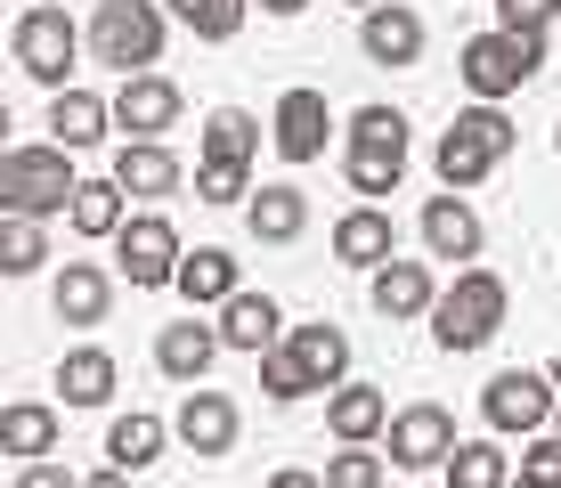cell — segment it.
<instances>
[{"label":"cell","mask_w":561,"mask_h":488,"mask_svg":"<svg viewBox=\"0 0 561 488\" xmlns=\"http://www.w3.org/2000/svg\"><path fill=\"white\" fill-rule=\"evenodd\" d=\"M505 309H513V293H505V277H496V269H456V285L432 302V342L448 350V359H463V350L496 342Z\"/></svg>","instance_id":"1"},{"label":"cell","mask_w":561,"mask_h":488,"mask_svg":"<svg viewBox=\"0 0 561 488\" xmlns=\"http://www.w3.org/2000/svg\"><path fill=\"white\" fill-rule=\"evenodd\" d=\"M513 155V123H505V106H489V98H480V106H463L448 130H439V147H432V163H439V188H480L489 180L496 163H505Z\"/></svg>","instance_id":"2"},{"label":"cell","mask_w":561,"mask_h":488,"mask_svg":"<svg viewBox=\"0 0 561 488\" xmlns=\"http://www.w3.org/2000/svg\"><path fill=\"white\" fill-rule=\"evenodd\" d=\"M342 171L358 195H391L408 180V114L399 106H358L342 130Z\"/></svg>","instance_id":"3"},{"label":"cell","mask_w":561,"mask_h":488,"mask_svg":"<svg viewBox=\"0 0 561 488\" xmlns=\"http://www.w3.org/2000/svg\"><path fill=\"white\" fill-rule=\"evenodd\" d=\"M73 147H9L0 155V212H25V220H49V212H73Z\"/></svg>","instance_id":"4"},{"label":"cell","mask_w":561,"mask_h":488,"mask_svg":"<svg viewBox=\"0 0 561 488\" xmlns=\"http://www.w3.org/2000/svg\"><path fill=\"white\" fill-rule=\"evenodd\" d=\"M456 73H463V90L472 98H513V90H529L537 73H546V33H472L463 42V57H456Z\"/></svg>","instance_id":"5"},{"label":"cell","mask_w":561,"mask_h":488,"mask_svg":"<svg viewBox=\"0 0 561 488\" xmlns=\"http://www.w3.org/2000/svg\"><path fill=\"white\" fill-rule=\"evenodd\" d=\"M90 57L114 73H147L163 57V9L154 0H99L90 16Z\"/></svg>","instance_id":"6"},{"label":"cell","mask_w":561,"mask_h":488,"mask_svg":"<svg viewBox=\"0 0 561 488\" xmlns=\"http://www.w3.org/2000/svg\"><path fill=\"white\" fill-rule=\"evenodd\" d=\"M9 49H16V66H25L33 82L66 90L73 57H82V33H73V16H66V9H49V0H42V9H25V16H16Z\"/></svg>","instance_id":"7"},{"label":"cell","mask_w":561,"mask_h":488,"mask_svg":"<svg viewBox=\"0 0 561 488\" xmlns=\"http://www.w3.org/2000/svg\"><path fill=\"white\" fill-rule=\"evenodd\" d=\"M114 261H123V277L139 285V293H154V285H180V228L163 220V212H130L123 220V237H114Z\"/></svg>","instance_id":"8"},{"label":"cell","mask_w":561,"mask_h":488,"mask_svg":"<svg viewBox=\"0 0 561 488\" xmlns=\"http://www.w3.org/2000/svg\"><path fill=\"white\" fill-rule=\"evenodd\" d=\"M553 407H561V390L553 375H529V366H505L489 390H480V416H489V432H546L553 423Z\"/></svg>","instance_id":"9"},{"label":"cell","mask_w":561,"mask_h":488,"mask_svg":"<svg viewBox=\"0 0 561 488\" xmlns=\"http://www.w3.org/2000/svg\"><path fill=\"white\" fill-rule=\"evenodd\" d=\"M456 416L439 399H415V407H399L391 416V464L399 473H423V464H448L456 456Z\"/></svg>","instance_id":"10"},{"label":"cell","mask_w":561,"mask_h":488,"mask_svg":"<svg viewBox=\"0 0 561 488\" xmlns=\"http://www.w3.org/2000/svg\"><path fill=\"white\" fill-rule=\"evenodd\" d=\"M325 130H334V106H325V90H285L277 98V123H268V139H277L285 163H318L325 155Z\"/></svg>","instance_id":"11"},{"label":"cell","mask_w":561,"mask_h":488,"mask_svg":"<svg viewBox=\"0 0 561 488\" xmlns=\"http://www.w3.org/2000/svg\"><path fill=\"white\" fill-rule=\"evenodd\" d=\"M171 123H180V82H163V73H123V90H114V130L163 139Z\"/></svg>","instance_id":"12"},{"label":"cell","mask_w":561,"mask_h":488,"mask_svg":"<svg viewBox=\"0 0 561 488\" xmlns=\"http://www.w3.org/2000/svg\"><path fill=\"white\" fill-rule=\"evenodd\" d=\"M171 432H180L187 456H228V447H237V399H228V390H187Z\"/></svg>","instance_id":"13"},{"label":"cell","mask_w":561,"mask_h":488,"mask_svg":"<svg viewBox=\"0 0 561 488\" xmlns=\"http://www.w3.org/2000/svg\"><path fill=\"white\" fill-rule=\"evenodd\" d=\"M366 302H375L391 326H408V318H432V302H439V285H432V261H382L375 277H366Z\"/></svg>","instance_id":"14"},{"label":"cell","mask_w":561,"mask_h":488,"mask_svg":"<svg viewBox=\"0 0 561 488\" xmlns=\"http://www.w3.org/2000/svg\"><path fill=\"white\" fill-rule=\"evenodd\" d=\"M334 261L366 269V277H375L382 261H399V228H391V212H382V204H351V212L334 220Z\"/></svg>","instance_id":"15"},{"label":"cell","mask_w":561,"mask_h":488,"mask_svg":"<svg viewBox=\"0 0 561 488\" xmlns=\"http://www.w3.org/2000/svg\"><path fill=\"white\" fill-rule=\"evenodd\" d=\"M358 49L375 57V66H415L423 57V16L408 9V0H382V9L358 16Z\"/></svg>","instance_id":"16"},{"label":"cell","mask_w":561,"mask_h":488,"mask_svg":"<svg viewBox=\"0 0 561 488\" xmlns=\"http://www.w3.org/2000/svg\"><path fill=\"white\" fill-rule=\"evenodd\" d=\"M285 350L301 359V375L318 390H342L351 383V334H342L334 318H309V326H285Z\"/></svg>","instance_id":"17"},{"label":"cell","mask_w":561,"mask_h":488,"mask_svg":"<svg viewBox=\"0 0 561 488\" xmlns=\"http://www.w3.org/2000/svg\"><path fill=\"white\" fill-rule=\"evenodd\" d=\"M423 252H432V261H480V212L463 204L456 188L423 204Z\"/></svg>","instance_id":"18"},{"label":"cell","mask_w":561,"mask_h":488,"mask_svg":"<svg viewBox=\"0 0 561 488\" xmlns=\"http://www.w3.org/2000/svg\"><path fill=\"white\" fill-rule=\"evenodd\" d=\"M220 350H228V342H220V326H204V318H180V326H163V334H154V366H163L171 383H204Z\"/></svg>","instance_id":"19"},{"label":"cell","mask_w":561,"mask_h":488,"mask_svg":"<svg viewBox=\"0 0 561 488\" xmlns=\"http://www.w3.org/2000/svg\"><path fill=\"white\" fill-rule=\"evenodd\" d=\"M325 432H334L342 447H366L391 432V399H382L375 383H342L334 399H325Z\"/></svg>","instance_id":"20"},{"label":"cell","mask_w":561,"mask_h":488,"mask_svg":"<svg viewBox=\"0 0 561 488\" xmlns=\"http://www.w3.org/2000/svg\"><path fill=\"white\" fill-rule=\"evenodd\" d=\"M106 123H114V98L99 90H82V82H66V90H49V130H57V147H99L106 139Z\"/></svg>","instance_id":"21"},{"label":"cell","mask_w":561,"mask_h":488,"mask_svg":"<svg viewBox=\"0 0 561 488\" xmlns=\"http://www.w3.org/2000/svg\"><path fill=\"white\" fill-rule=\"evenodd\" d=\"M106 309H114V277L99 261H66L57 269V318L66 326H106Z\"/></svg>","instance_id":"22"},{"label":"cell","mask_w":561,"mask_h":488,"mask_svg":"<svg viewBox=\"0 0 561 488\" xmlns=\"http://www.w3.org/2000/svg\"><path fill=\"white\" fill-rule=\"evenodd\" d=\"M114 383H123V366H114V350H99V342H82V350L57 359V390H66V407H106Z\"/></svg>","instance_id":"23"},{"label":"cell","mask_w":561,"mask_h":488,"mask_svg":"<svg viewBox=\"0 0 561 488\" xmlns=\"http://www.w3.org/2000/svg\"><path fill=\"white\" fill-rule=\"evenodd\" d=\"M163 440H180L163 416H147V407H130V416L106 423V464H123V473H147V464H163Z\"/></svg>","instance_id":"24"},{"label":"cell","mask_w":561,"mask_h":488,"mask_svg":"<svg viewBox=\"0 0 561 488\" xmlns=\"http://www.w3.org/2000/svg\"><path fill=\"white\" fill-rule=\"evenodd\" d=\"M114 180H123V195H180V155L163 139H123Z\"/></svg>","instance_id":"25"},{"label":"cell","mask_w":561,"mask_h":488,"mask_svg":"<svg viewBox=\"0 0 561 488\" xmlns=\"http://www.w3.org/2000/svg\"><path fill=\"white\" fill-rule=\"evenodd\" d=\"M0 456H16V464H42V456H57V407H42V399L0 407Z\"/></svg>","instance_id":"26"},{"label":"cell","mask_w":561,"mask_h":488,"mask_svg":"<svg viewBox=\"0 0 561 488\" xmlns=\"http://www.w3.org/2000/svg\"><path fill=\"white\" fill-rule=\"evenodd\" d=\"M277 334H285V318H277V302L268 293H237V302H220V342L228 350H277Z\"/></svg>","instance_id":"27"},{"label":"cell","mask_w":561,"mask_h":488,"mask_svg":"<svg viewBox=\"0 0 561 488\" xmlns=\"http://www.w3.org/2000/svg\"><path fill=\"white\" fill-rule=\"evenodd\" d=\"M180 293H187V309H220V302H237V261H228V252L220 245H196V252H187V261H180Z\"/></svg>","instance_id":"28"},{"label":"cell","mask_w":561,"mask_h":488,"mask_svg":"<svg viewBox=\"0 0 561 488\" xmlns=\"http://www.w3.org/2000/svg\"><path fill=\"white\" fill-rule=\"evenodd\" d=\"M123 220H130V212H123V180H114V171L73 188V212H66L73 237H90V245H99V237H123Z\"/></svg>","instance_id":"29"},{"label":"cell","mask_w":561,"mask_h":488,"mask_svg":"<svg viewBox=\"0 0 561 488\" xmlns=\"http://www.w3.org/2000/svg\"><path fill=\"white\" fill-rule=\"evenodd\" d=\"M244 220H253V237H261V245H294L301 228H309V195L277 180V188H261L253 204H244Z\"/></svg>","instance_id":"30"},{"label":"cell","mask_w":561,"mask_h":488,"mask_svg":"<svg viewBox=\"0 0 561 488\" xmlns=\"http://www.w3.org/2000/svg\"><path fill=\"white\" fill-rule=\"evenodd\" d=\"M261 155V123L244 106H211L204 114V163H253Z\"/></svg>","instance_id":"31"},{"label":"cell","mask_w":561,"mask_h":488,"mask_svg":"<svg viewBox=\"0 0 561 488\" xmlns=\"http://www.w3.org/2000/svg\"><path fill=\"white\" fill-rule=\"evenodd\" d=\"M448 488H513V456L496 440H463L448 456Z\"/></svg>","instance_id":"32"},{"label":"cell","mask_w":561,"mask_h":488,"mask_svg":"<svg viewBox=\"0 0 561 488\" xmlns=\"http://www.w3.org/2000/svg\"><path fill=\"white\" fill-rule=\"evenodd\" d=\"M244 9H253V0H171V16H180L196 42H237V33H244Z\"/></svg>","instance_id":"33"},{"label":"cell","mask_w":561,"mask_h":488,"mask_svg":"<svg viewBox=\"0 0 561 488\" xmlns=\"http://www.w3.org/2000/svg\"><path fill=\"white\" fill-rule=\"evenodd\" d=\"M42 261H49V237H42V220L9 212V220H0V269H9V277H33Z\"/></svg>","instance_id":"34"},{"label":"cell","mask_w":561,"mask_h":488,"mask_svg":"<svg viewBox=\"0 0 561 488\" xmlns=\"http://www.w3.org/2000/svg\"><path fill=\"white\" fill-rule=\"evenodd\" d=\"M261 390H268V399H277V407H294V399H309V390H318V383H309L301 375V359H294V350H261Z\"/></svg>","instance_id":"35"},{"label":"cell","mask_w":561,"mask_h":488,"mask_svg":"<svg viewBox=\"0 0 561 488\" xmlns=\"http://www.w3.org/2000/svg\"><path fill=\"white\" fill-rule=\"evenodd\" d=\"M196 195L204 204H244L253 195V163H196Z\"/></svg>","instance_id":"36"},{"label":"cell","mask_w":561,"mask_h":488,"mask_svg":"<svg viewBox=\"0 0 561 488\" xmlns=\"http://www.w3.org/2000/svg\"><path fill=\"white\" fill-rule=\"evenodd\" d=\"M325 488H382V456H366V447L325 456Z\"/></svg>","instance_id":"37"},{"label":"cell","mask_w":561,"mask_h":488,"mask_svg":"<svg viewBox=\"0 0 561 488\" xmlns=\"http://www.w3.org/2000/svg\"><path fill=\"white\" fill-rule=\"evenodd\" d=\"M561 16V0H496V25L505 33H546Z\"/></svg>","instance_id":"38"},{"label":"cell","mask_w":561,"mask_h":488,"mask_svg":"<svg viewBox=\"0 0 561 488\" xmlns=\"http://www.w3.org/2000/svg\"><path fill=\"white\" fill-rule=\"evenodd\" d=\"M520 473H529V480H553V488H561V432H553V440H529V447H520Z\"/></svg>","instance_id":"39"},{"label":"cell","mask_w":561,"mask_h":488,"mask_svg":"<svg viewBox=\"0 0 561 488\" xmlns=\"http://www.w3.org/2000/svg\"><path fill=\"white\" fill-rule=\"evenodd\" d=\"M9 488H82V480H73L57 456H42V464H16V480H9Z\"/></svg>","instance_id":"40"},{"label":"cell","mask_w":561,"mask_h":488,"mask_svg":"<svg viewBox=\"0 0 561 488\" xmlns=\"http://www.w3.org/2000/svg\"><path fill=\"white\" fill-rule=\"evenodd\" d=\"M268 488H325V473H301V464H285V473H268Z\"/></svg>","instance_id":"41"},{"label":"cell","mask_w":561,"mask_h":488,"mask_svg":"<svg viewBox=\"0 0 561 488\" xmlns=\"http://www.w3.org/2000/svg\"><path fill=\"white\" fill-rule=\"evenodd\" d=\"M82 488H130V473H123V464H106V473H90Z\"/></svg>","instance_id":"42"},{"label":"cell","mask_w":561,"mask_h":488,"mask_svg":"<svg viewBox=\"0 0 561 488\" xmlns=\"http://www.w3.org/2000/svg\"><path fill=\"white\" fill-rule=\"evenodd\" d=\"M261 9H268V16H301L309 0H261Z\"/></svg>","instance_id":"43"},{"label":"cell","mask_w":561,"mask_h":488,"mask_svg":"<svg viewBox=\"0 0 561 488\" xmlns=\"http://www.w3.org/2000/svg\"><path fill=\"white\" fill-rule=\"evenodd\" d=\"M513 488H553V480H529V473H520V480H513Z\"/></svg>","instance_id":"44"},{"label":"cell","mask_w":561,"mask_h":488,"mask_svg":"<svg viewBox=\"0 0 561 488\" xmlns=\"http://www.w3.org/2000/svg\"><path fill=\"white\" fill-rule=\"evenodd\" d=\"M351 9H382V0H351Z\"/></svg>","instance_id":"45"},{"label":"cell","mask_w":561,"mask_h":488,"mask_svg":"<svg viewBox=\"0 0 561 488\" xmlns=\"http://www.w3.org/2000/svg\"><path fill=\"white\" fill-rule=\"evenodd\" d=\"M546 375H553V383H561V359H553V366H546Z\"/></svg>","instance_id":"46"},{"label":"cell","mask_w":561,"mask_h":488,"mask_svg":"<svg viewBox=\"0 0 561 488\" xmlns=\"http://www.w3.org/2000/svg\"><path fill=\"white\" fill-rule=\"evenodd\" d=\"M553 432H561V407H553Z\"/></svg>","instance_id":"47"},{"label":"cell","mask_w":561,"mask_h":488,"mask_svg":"<svg viewBox=\"0 0 561 488\" xmlns=\"http://www.w3.org/2000/svg\"><path fill=\"white\" fill-rule=\"evenodd\" d=\"M553 147H561V130H553Z\"/></svg>","instance_id":"48"}]
</instances>
